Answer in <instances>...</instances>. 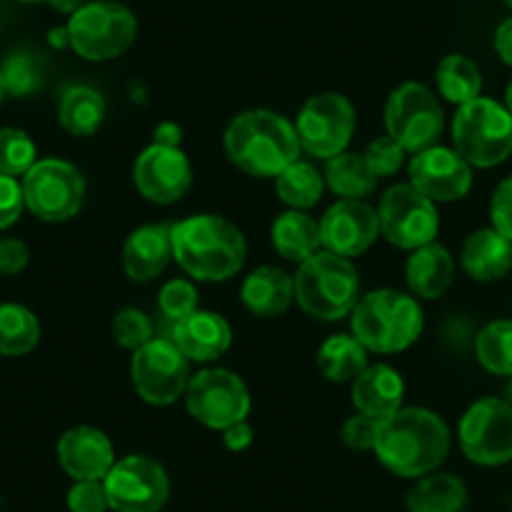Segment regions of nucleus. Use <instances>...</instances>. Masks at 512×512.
Returning <instances> with one entry per match:
<instances>
[{"label": "nucleus", "instance_id": "nucleus-41", "mask_svg": "<svg viewBox=\"0 0 512 512\" xmlns=\"http://www.w3.org/2000/svg\"><path fill=\"white\" fill-rule=\"evenodd\" d=\"M377 430H379L377 417H369V415H362V412H357V415H352L342 425V440L344 445L352 447V450L367 452V450H374Z\"/></svg>", "mask_w": 512, "mask_h": 512}, {"label": "nucleus", "instance_id": "nucleus-3", "mask_svg": "<svg viewBox=\"0 0 512 512\" xmlns=\"http://www.w3.org/2000/svg\"><path fill=\"white\" fill-rule=\"evenodd\" d=\"M174 259L196 282H226L246 262V239L236 224L216 214H199L171 224Z\"/></svg>", "mask_w": 512, "mask_h": 512}, {"label": "nucleus", "instance_id": "nucleus-9", "mask_svg": "<svg viewBox=\"0 0 512 512\" xmlns=\"http://www.w3.org/2000/svg\"><path fill=\"white\" fill-rule=\"evenodd\" d=\"M186 410L199 425L224 432L226 427L246 420L251 410V397L244 379L229 369H201L189 379L184 392Z\"/></svg>", "mask_w": 512, "mask_h": 512}, {"label": "nucleus", "instance_id": "nucleus-34", "mask_svg": "<svg viewBox=\"0 0 512 512\" xmlns=\"http://www.w3.org/2000/svg\"><path fill=\"white\" fill-rule=\"evenodd\" d=\"M477 362L492 374L512 377V322L497 319L480 329L475 339Z\"/></svg>", "mask_w": 512, "mask_h": 512}, {"label": "nucleus", "instance_id": "nucleus-50", "mask_svg": "<svg viewBox=\"0 0 512 512\" xmlns=\"http://www.w3.org/2000/svg\"><path fill=\"white\" fill-rule=\"evenodd\" d=\"M6 83H3V76H0V103H3V98H6Z\"/></svg>", "mask_w": 512, "mask_h": 512}, {"label": "nucleus", "instance_id": "nucleus-37", "mask_svg": "<svg viewBox=\"0 0 512 512\" xmlns=\"http://www.w3.org/2000/svg\"><path fill=\"white\" fill-rule=\"evenodd\" d=\"M156 337L154 322L149 319V314H144L141 309H121V312L113 317V339L121 344L123 349H141L144 344H149Z\"/></svg>", "mask_w": 512, "mask_h": 512}, {"label": "nucleus", "instance_id": "nucleus-18", "mask_svg": "<svg viewBox=\"0 0 512 512\" xmlns=\"http://www.w3.org/2000/svg\"><path fill=\"white\" fill-rule=\"evenodd\" d=\"M322 246L332 254L352 256L364 254L379 236L377 209L364 204L362 199H342L329 206L319 221Z\"/></svg>", "mask_w": 512, "mask_h": 512}, {"label": "nucleus", "instance_id": "nucleus-29", "mask_svg": "<svg viewBox=\"0 0 512 512\" xmlns=\"http://www.w3.org/2000/svg\"><path fill=\"white\" fill-rule=\"evenodd\" d=\"M317 367L329 382H354L367 364V349L354 334H334L319 347Z\"/></svg>", "mask_w": 512, "mask_h": 512}, {"label": "nucleus", "instance_id": "nucleus-12", "mask_svg": "<svg viewBox=\"0 0 512 512\" xmlns=\"http://www.w3.org/2000/svg\"><path fill=\"white\" fill-rule=\"evenodd\" d=\"M354 126H357L354 106L342 93H319V96H312L304 103L297 116V123H294L299 146L309 156H317V159L324 161L344 154V149H347V144L354 136Z\"/></svg>", "mask_w": 512, "mask_h": 512}, {"label": "nucleus", "instance_id": "nucleus-8", "mask_svg": "<svg viewBox=\"0 0 512 512\" xmlns=\"http://www.w3.org/2000/svg\"><path fill=\"white\" fill-rule=\"evenodd\" d=\"M387 136L407 154H420L437 144L445 128V111L425 83H405L397 88L384 108Z\"/></svg>", "mask_w": 512, "mask_h": 512}, {"label": "nucleus", "instance_id": "nucleus-46", "mask_svg": "<svg viewBox=\"0 0 512 512\" xmlns=\"http://www.w3.org/2000/svg\"><path fill=\"white\" fill-rule=\"evenodd\" d=\"M495 51L502 63L512 66V18L502 21L495 31Z\"/></svg>", "mask_w": 512, "mask_h": 512}, {"label": "nucleus", "instance_id": "nucleus-5", "mask_svg": "<svg viewBox=\"0 0 512 512\" xmlns=\"http://www.w3.org/2000/svg\"><path fill=\"white\" fill-rule=\"evenodd\" d=\"M294 299L314 319L337 322L359 302V274L347 256L317 251L294 274Z\"/></svg>", "mask_w": 512, "mask_h": 512}, {"label": "nucleus", "instance_id": "nucleus-44", "mask_svg": "<svg viewBox=\"0 0 512 512\" xmlns=\"http://www.w3.org/2000/svg\"><path fill=\"white\" fill-rule=\"evenodd\" d=\"M28 264V246L21 239H0V274H18Z\"/></svg>", "mask_w": 512, "mask_h": 512}, {"label": "nucleus", "instance_id": "nucleus-40", "mask_svg": "<svg viewBox=\"0 0 512 512\" xmlns=\"http://www.w3.org/2000/svg\"><path fill=\"white\" fill-rule=\"evenodd\" d=\"M68 510L71 512H106L111 510L103 480H76L68 490Z\"/></svg>", "mask_w": 512, "mask_h": 512}, {"label": "nucleus", "instance_id": "nucleus-10", "mask_svg": "<svg viewBox=\"0 0 512 512\" xmlns=\"http://www.w3.org/2000/svg\"><path fill=\"white\" fill-rule=\"evenodd\" d=\"M26 206L43 221H68L81 211L86 201V181L81 171L61 159H43L23 176Z\"/></svg>", "mask_w": 512, "mask_h": 512}, {"label": "nucleus", "instance_id": "nucleus-13", "mask_svg": "<svg viewBox=\"0 0 512 512\" xmlns=\"http://www.w3.org/2000/svg\"><path fill=\"white\" fill-rule=\"evenodd\" d=\"M379 234L390 244L400 249H420V246L435 241L440 231V216H437L435 201L412 184L392 186L379 201Z\"/></svg>", "mask_w": 512, "mask_h": 512}, {"label": "nucleus", "instance_id": "nucleus-51", "mask_svg": "<svg viewBox=\"0 0 512 512\" xmlns=\"http://www.w3.org/2000/svg\"><path fill=\"white\" fill-rule=\"evenodd\" d=\"M507 402H510V407H512V379H510V384H507Z\"/></svg>", "mask_w": 512, "mask_h": 512}, {"label": "nucleus", "instance_id": "nucleus-36", "mask_svg": "<svg viewBox=\"0 0 512 512\" xmlns=\"http://www.w3.org/2000/svg\"><path fill=\"white\" fill-rule=\"evenodd\" d=\"M0 76H3L6 91L11 96H31L33 91L41 88V66L31 53H13L0 68Z\"/></svg>", "mask_w": 512, "mask_h": 512}, {"label": "nucleus", "instance_id": "nucleus-17", "mask_svg": "<svg viewBox=\"0 0 512 512\" xmlns=\"http://www.w3.org/2000/svg\"><path fill=\"white\" fill-rule=\"evenodd\" d=\"M410 184L430 201H457L470 194L472 166L447 146H430L412 156Z\"/></svg>", "mask_w": 512, "mask_h": 512}, {"label": "nucleus", "instance_id": "nucleus-1", "mask_svg": "<svg viewBox=\"0 0 512 512\" xmlns=\"http://www.w3.org/2000/svg\"><path fill=\"white\" fill-rule=\"evenodd\" d=\"M374 452L395 475H430L450 452V430L437 412L425 407H400L379 420Z\"/></svg>", "mask_w": 512, "mask_h": 512}, {"label": "nucleus", "instance_id": "nucleus-20", "mask_svg": "<svg viewBox=\"0 0 512 512\" xmlns=\"http://www.w3.org/2000/svg\"><path fill=\"white\" fill-rule=\"evenodd\" d=\"M166 337L181 349L189 362H214L231 347V327L221 314L196 309L179 322H169Z\"/></svg>", "mask_w": 512, "mask_h": 512}, {"label": "nucleus", "instance_id": "nucleus-33", "mask_svg": "<svg viewBox=\"0 0 512 512\" xmlns=\"http://www.w3.org/2000/svg\"><path fill=\"white\" fill-rule=\"evenodd\" d=\"M41 339V324L31 309L21 304H0V354L23 357Z\"/></svg>", "mask_w": 512, "mask_h": 512}, {"label": "nucleus", "instance_id": "nucleus-53", "mask_svg": "<svg viewBox=\"0 0 512 512\" xmlns=\"http://www.w3.org/2000/svg\"><path fill=\"white\" fill-rule=\"evenodd\" d=\"M505 3H507V6H510V8H512V0H505Z\"/></svg>", "mask_w": 512, "mask_h": 512}, {"label": "nucleus", "instance_id": "nucleus-19", "mask_svg": "<svg viewBox=\"0 0 512 512\" xmlns=\"http://www.w3.org/2000/svg\"><path fill=\"white\" fill-rule=\"evenodd\" d=\"M58 462L73 480H103L116 462L106 432L78 425L58 440Z\"/></svg>", "mask_w": 512, "mask_h": 512}, {"label": "nucleus", "instance_id": "nucleus-24", "mask_svg": "<svg viewBox=\"0 0 512 512\" xmlns=\"http://www.w3.org/2000/svg\"><path fill=\"white\" fill-rule=\"evenodd\" d=\"M405 279L412 297L440 299L455 279V259L445 246L430 241L412 251V256L407 259Z\"/></svg>", "mask_w": 512, "mask_h": 512}, {"label": "nucleus", "instance_id": "nucleus-28", "mask_svg": "<svg viewBox=\"0 0 512 512\" xmlns=\"http://www.w3.org/2000/svg\"><path fill=\"white\" fill-rule=\"evenodd\" d=\"M108 106L101 93L91 86H71L58 103V118L61 126L71 136L86 139L93 136L106 121Z\"/></svg>", "mask_w": 512, "mask_h": 512}, {"label": "nucleus", "instance_id": "nucleus-31", "mask_svg": "<svg viewBox=\"0 0 512 512\" xmlns=\"http://www.w3.org/2000/svg\"><path fill=\"white\" fill-rule=\"evenodd\" d=\"M329 189L342 199H364L377 186V176L367 166L362 154H344L334 156L327 161V174H324Z\"/></svg>", "mask_w": 512, "mask_h": 512}, {"label": "nucleus", "instance_id": "nucleus-35", "mask_svg": "<svg viewBox=\"0 0 512 512\" xmlns=\"http://www.w3.org/2000/svg\"><path fill=\"white\" fill-rule=\"evenodd\" d=\"M36 164V144L21 128H0V174L26 176Z\"/></svg>", "mask_w": 512, "mask_h": 512}, {"label": "nucleus", "instance_id": "nucleus-52", "mask_svg": "<svg viewBox=\"0 0 512 512\" xmlns=\"http://www.w3.org/2000/svg\"><path fill=\"white\" fill-rule=\"evenodd\" d=\"M21 3H43V0H21Z\"/></svg>", "mask_w": 512, "mask_h": 512}, {"label": "nucleus", "instance_id": "nucleus-26", "mask_svg": "<svg viewBox=\"0 0 512 512\" xmlns=\"http://www.w3.org/2000/svg\"><path fill=\"white\" fill-rule=\"evenodd\" d=\"M272 244L279 256L287 262L302 264L322 246V231L319 221L312 219L307 211L289 209L279 214L272 224Z\"/></svg>", "mask_w": 512, "mask_h": 512}, {"label": "nucleus", "instance_id": "nucleus-47", "mask_svg": "<svg viewBox=\"0 0 512 512\" xmlns=\"http://www.w3.org/2000/svg\"><path fill=\"white\" fill-rule=\"evenodd\" d=\"M154 144L179 146L181 144V126H176L174 121L159 123V126H156V131H154Z\"/></svg>", "mask_w": 512, "mask_h": 512}, {"label": "nucleus", "instance_id": "nucleus-32", "mask_svg": "<svg viewBox=\"0 0 512 512\" xmlns=\"http://www.w3.org/2000/svg\"><path fill=\"white\" fill-rule=\"evenodd\" d=\"M324 194V176L307 161H294L277 176V196L289 209L307 211L319 204Z\"/></svg>", "mask_w": 512, "mask_h": 512}, {"label": "nucleus", "instance_id": "nucleus-27", "mask_svg": "<svg viewBox=\"0 0 512 512\" xmlns=\"http://www.w3.org/2000/svg\"><path fill=\"white\" fill-rule=\"evenodd\" d=\"M405 502L410 512H465L467 487L450 472H430L410 487Z\"/></svg>", "mask_w": 512, "mask_h": 512}, {"label": "nucleus", "instance_id": "nucleus-7", "mask_svg": "<svg viewBox=\"0 0 512 512\" xmlns=\"http://www.w3.org/2000/svg\"><path fill=\"white\" fill-rule=\"evenodd\" d=\"M68 46L86 61H111L126 53L136 41L139 23L121 3L96 0L81 6L66 26Z\"/></svg>", "mask_w": 512, "mask_h": 512}, {"label": "nucleus", "instance_id": "nucleus-48", "mask_svg": "<svg viewBox=\"0 0 512 512\" xmlns=\"http://www.w3.org/2000/svg\"><path fill=\"white\" fill-rule=\"evenodd\" d=\"M48 3L61 13H76L81 8V0H48Z\"/></svg>", "mask_w": 512, "mask_h": 512}, {"label": "nucleus", "instance_id": "nucleus-38", "mask_svg": "<svg viewBox=\"0 0 512 512\" xmlns=\"http://www.w3.org/2000/svg\"><path fill=\"white\" fill-rule=\"evenodd\" d=\"M159 309L169 322H179L199 309V292L189 279H171L161 287Z\"/></svg>", "mask_w": 512, "mask_h": 512}, {"label": "nucleus", "instance_id": "nucleus-14", "mask_svg": "<svg viewBox=\"0 0 512 512\" xmlns=\"http://www.w3.org/2000/svg\"><path fill=\"white\" fill-rule=\"evenodd\" d=\"M103 485L108 505L116 512H159L169 500V475L146 455H128L113 462Z\"/></svg>", "mask_w": 512, "mask_h": 512}, {"label": "nucleus", "instance_id": "nucleus-21", "mask_svg": "<svg viewBox=\"0 0 512 512\" xmlns=\"http://www.w3.org/2000/svg\"><path fill=\"white\" fill-rule=\"evenodd\" d=\"M123 272L131 282H154L174 259L171 224H146L131 231L123 244Z\"/></svg>", "mask_w": 512, "mask_h": 512}, {"label": "nucleus", "instance_id": "nucleus-39", "mask_svg": "<svg viewBox=\"0 0 512 512\" xmlns=\"http://www.w3.org/2000/svg\"><path fill=\"white\" fill-rule=\"evenodd\" d=\"M405 154L407 151L397 141H392L390 136H382V139L372 141L362 156L377 179H387L405 164Z\"/></svg>", "mask_w": 512, "mask_h": 512}, {"label": "nucleus", "instance_id": "nucleus-22", "mask_svg": "<svg viewBox=\"0 0 512 512\" xmlns=\"http://www.w3.org/2000/svg\"><path fill=\"white\" fill-rule=\"evenodd\" d=\"M405 400V382L390 364H372L352 382V402L357 412L384 420L397 412Z\"/></svg>", "mask_w": 512, "mask_h": 512}, {"label": "nucleus", "instance_id": "nucleus-23", "mask_svg": "<svg viewBox=\"0 0 512 512\" xmlns=\"http://www.w3.org/2000/svg\"><path fill=\"white\" fill-rule=\"evenodd\" d=\"M460 262L475 282H497L512 269V241L492 226L472 231L462 244Z\"/></svg>", "mask_w": 512, "mask_h": 512}, {"label": "nucleus", "instance_id": "nucleus-6", "mask_svg": "<svg viewBox=\"0 0 512 512\" xmlns=\"http://www.w3.org/2000/svg\"><path fill=\"white\" fill-rule=\"evenodd\" d=\"M455 151L477 169H492L512 154V113L492 98L457 106L452 121Z\"/></svg>", "mask_w": 512, "mask_h": 512}, {"label": "nucleus", "instance_id": "nucleus-30", "mask_svg": "<svg viewBox=\"0 0 512 512\" xmlns=\"http://www.w3.org/2000/svg\"><path fill=\"white\" fill-rule=\"evenodd\" d=\"M437 91L445 101L455 103V106H465V103L480 98L482 73L477 63L462 53L442 58L440 66H437Z\"/></svg>", "mask_w": 512, "mask_h": 512}, {"label": "nucleus", "instance_id": "nucleus-45", "mask_svg": "<svg viewBox=\"0 0 512 512\" xmlns=\"http://www.w3.org/2000/svg\"><path fill=\"white\" fill-rule=\"evenodd\" d=\"M251 442H254V430H251V425L246 420L236 422V425L226 427V430H224L226 450L241 452V450H246Z\"/></svg>", "mask_w": 512, "mask_h": 512}, {"label": "nucleus", "instance_id": "nucleus-49", "mask_svg": "<svg viewBox=\"0 0 512 512\" xmlns=\"http://www.w3.org/2000/svg\"><path fill=\"white\" fill-rule=\"evenodd\" d=\"M505 101H507V111L512 113V81H510V86H507V91H505Z\"/></svg>", "mask_w": 512, "mask_h": 512}, {"label": "nucleus", "instance_id": "nucleus-11", "mask_svg": "<svg viewBox=\"0 0 512 512\" xmlns=\"http://www.w3.org/2000/svg\"><path fill=\"white\" fill-rule=\"evenodd\" d=\"M189 379V359L169 337H154L131 357V382L141 400L154 407L174 405Z\"/></svg>", "mask_w": 512, "mask_h": 512}, {"label": "nucleus", "instance_id": "nucleus-42", "mask_svg": "<svg viewBox=\"0 0 512 512\" xmlns=\"http://www.w3.org/2000/svg\"><path fill=\"white\" fill-rule=\"evenodd\" d=\"M490 219L492 229L500 231L505 239L512 241V176L500 181L490 201Z\"/></svg>", "mask_w": 512, "mask_h": 512}, {"label": "nucleus", "instance_id": "nucleus-4", "mask_svg": "<svg viewBox=\"0 0 512 512\" xmlns=\"http://www.w3.org/2000/svg\"><path fill=\"white\" fill-rule=\"evenodd\" d=\"M425 317L412 294L377 289L359 299L352 309V334L367 352L395 354L420 339Z\"/></svg>", "mask_w": 512, "mask_h": 512}, {"label": "nucleus", "instance_id": "nucleus-2", "mask_svg": "<svg viewBox=\"0 0 512 512\" xmlns=\"http://www.w3.org/2000/svg\"><path fill=\"white\" fill-rule=\"evenodd\" d=\"M224 151L231 164L249 176L277 179L299 159V136L292 121L277 111L251 108L239 113L224 134Z\"/></svg>", "mask_w": 512, "mask_h": 512}, {"label": "nucleus", "instance_id": "nucleus-15", "mask_svg": "<svg viewBox=\"0 0 512 512\" xmlns=\"http://www.w3.org/2000/svg\"><path fill=\"white\" fill-rule=\"evenodd\" d=\"M460 447L475 465L500 467L512 460V407L507 400H477L460 420Z\"/></svg>", "mask_w": 512, "mask_h": 512}, {"label": "nucleus", "instance_id": "nucleus-25", "mask_svg": "<svg viewBox=\"0 0 512 512\" xmlns=\"http://www.w3.org/2000/svg\"><path fill=\"white\" fill-rule=\"evenodd\" d=\"M241 302L254 317H279L294 302V277L279 267H259L241 284Z\"/></svg>", "mask_w": 512, "mask_h": 512}, {"label": "nucleus", "instance_id": "nucleus-16", "mask_svg": "<svg viewBox=\"0 0 512 512\" xmlns=\"http://www.w3.org/2000/svg\"><path fill=\"white\" fill-rule=\"evenodd\" d=\"M191 164L179 146L151 144L134 164V184L151 204H176L191 189Z\"/></svg>", "mask_w": 512, "mask_h": 512}, {"label": "nucleus", "instance_id": "nucleus-43", "mask_svg": "<svg viewBox=\"0 0 512 512\" xmlns=\"http://www.w3.org/2000/svg\"><path fill=\"white\" fill-rule=\"evenodd\" d=\"M26 199H23V186L13 176L0 174V229H8L18 221Z\"/></svg>", "mask_w": 512, "mask_h": 512}]
</instances>
